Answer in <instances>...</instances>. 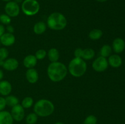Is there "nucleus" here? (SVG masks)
I'll return each mask as SVG.
<instances>
[{
    "mask_svg": "<svg viewBox=\"0 0 125 124\" xmlns=\"http://www.w3.org/2000/svg\"><path fill=\"white\" fill-rule=\"evenodd\" d=\"M67 67L61 62H51L48 66V77L52 82H59L63 80L67 76Z\"/></svg>",
    "mask_w": 125,
    "mask_h": 124,
    "instance_id": "f257e3e1",
    "label": "nucleus"
},
{
    "mask_svg": "<svg viewBox=\"0 0 125 124\" xmlns=\"http://www.w3.org/2000/svg\"><path fill=\"white\" fill-rule=\"evenodd\" d=\"M55 109L54 105L50 100L42 98L34 104V112L39 117H46L51 115Z\"/></svg>",
    "mask_w": 125,
    "mask_h": 124,
    "instance_id": "f03ea898",
    "label": "nucleus"
},
{
    "mask_svg": "<svg viewBox=\"0 0 125 124\" xmlns=\"http://www.w3.org/2000/svg\"><path fill=\"white\" fill-rule=\"evenodd\" d=\"M46 23L51 30H62L67 26V19L62 13L53 12L48 16Z\"/></svg>",
    "mask_w": 125,
    "mask_h": 124,
    "instance_id": "7ed1b4c3",
    "label": "nucleus"
},
{
    "mask_svg": "<svg viewBox=\"0 0 125 124\" xmlns=\"http://www.w3.org/2000/svg\"><path fill=\"white\" fill-rule=\"evenodd\" d=\"M67 69L68 72L73 77H81L86 72L87 65L83 58L74 57L70 62Z\"/></svg>",
    "mask_w": 125,
    "mask_h": 124,
    "instance_id": "20e7f679",
    "label": "nucleus"
},
{
    "mask_svg": "<svg viewBox=\"0 0 125 124\" xmlns=\"http://www.w3.org/2000/svg\"><path fill=\"white\" fill-rule=\"evenodd\" d=\"M40 8V4L37 0H24L21 6V9L23 13L29 17L37 14Z\"/></svg>",
    "mask_w": 125,
    "mask_h": 124,
    "instance_id": "39448f33",
    "label": "nucleus"
},
{
    "mask_svg": "<svg viewBox=\"0 0 125 124\" xmlns=\"http://www.w3.org/2000/svg\"><path fill=\"white\" fill-rule=\"evenodd\" d=\"M109 66L108 61L105 57H100L95 58L92 63V68L97 72H102L107 69Z\"/></svg>",
    "mask_w": 125,
    "mask_h": 124,
    "instance_id": "423d86ee",
    "label": "nucleus"
},
{
    "mask_svg": "<svg viewBox=\"0 0 125 124\" xmlns=\"http://www.w3.org/2000/svg\"><path fill=\"white\" fill-rule=\"evenodd\" d=\"M4 11L6 14L9 16L10 18L17 17L20 14V8L17 2L15 1H9L6 4L4 7Z\"/></svg>",
    "mask_w": 125,
    "mask_h": 124,
    "instance_id": "0eeeda50",
    "label": "nucleus"
},
{
    "mask_svg": "<svg viewBox=\"0 0 125 124\" xmlns=\"http://www.w3.org/2000/svg\"><path fill=\"white\" fill-rule=\"evenodd\" d=\"M10 114L13 117V120L21 122L23 120L25 115L24 108L21 105V104L18 103L17 105L12 107Z\"/></svg>",
    "mask_w": 125,
    "mask_h": 124,
    "instance_id": "6e6552de",
    "label": "nucleus"
},
{
    "mask_svg": "<svg viewBox=\"0 0 125 124\" xmlns=\"http://www.w3.org/2000/svg\"><path fill=\"white\" fill-rule=\"evenodd\" d=\"M15 42V36L13 34L9 32H5L0 37V43L1 44L6 47L11 46Z\"/></svg>",
    "mask_w": 125,
    "mask_h": 124,
    "instance_id": "1a4fd4ad",
    "label": "nucleus"
},
{
    "mask_svg": "<svg viewBox=\"0 0 125 124\" xmlns=\"http://www.w3.org/2000/svg\"><path fill=\"white\" fill-rule=\"evenodd\" d=\"M19 63L15 58H9L5 60L2 68L8 71H13L18 68Z\"/></svg>",
    "mask_w": 125,
    "mask_h": 124,
    "instance_id": "9d476101",
    "label": "nucleus"
},
{
    "mask_svg": "<svg viewBox=\"0 0 125 124\" xmlns=\"http://www.w3.org/2000/svg\"><path fill=\"white\" fill-rule=\"evenodd\" d=\"M112 49L116 53H120L125 49V42L122 38H116L112 42Z\"/></svg>",
    "mask_w": 125,
    "mask_h": 124,
    "instance_id": "9b49d317",
    "label": "nucleus"
},
{
    "mask_svg": "<svg viewBox=\"0 0 125 124\" xmlns=\"http://www.w3.org/2000/svg\"><path fill=\"white\" fill-rule=\"evenodd\" d=\"M26 78L29 83H36L39 80V73L34 68L28 69L26 72Z\"/></svg>",
    "mask_w": 125,
    "mask_h": 124,
    "instance_id": "f8f14e48",
    "label": "nucleus"
},
{
    "mask_svg": "<svg viewBox=\"0 0 125 124\" xmlns=\"http://www.w3.org/2000/svg\"><path fill=\"white\" fill-rule=\"evenodd\" d=\"M12 86L10 83L7 80L0 81V95L2 96H7L10 94Z\"/></svg>",
    "mask_w": 125,
    "mask_h": 124,
    "instance_id": "ddd939ff",
    "label": "nucleus"
},
{
    "mask_svg": "<svg viewBox=\"0 0 125 124\" xmlns=\"http://www.w3.org/2000/svg\"><path fill=\"white\" fill-rule=\"evenodd\" d=\"M37 60L34 55H28L23 59V65L27 69L34 68L37 63Z\"/></svg>",
    "mask_w": 125,
    "mask_h": 124,
    "instance_id": "4468645a",
    "label": "nucleus"
},
{
    "mask_svg": "<svg viewBox=\"0 0 125 124\" xmlns=\"http://www.w3.org/2000/svg\"><path fill=\"white\" fill-rule=\"evenodd\" d=\"M107 61H108L109 65H110L114 68H119L122 64V58L118 54L111 55L109 57Z\"/></svg>",
    "mask_w": 125,
    "mask_h": 124,
    "instance_id": "2eb2a0df",
    "label": "nucleus"
},
{
    "mask_svg": "<svg viewBox=\"0 0 125 124\" xmlns=\"http://www.w3.org/2000/svg\"><path fill=\"white\" fill-rule=\"evenodd\" d=\"M13 121L10 112L5 110L0 111V124H13Z\"/></svg>",
    "mask_w": 125,
    "mask_h": 124,
    "instance_id": "dca6fc26",
    "label": "nucleus"
},
{
    "mask_svg": "<svg viewBox=\"0 0 125 124\" xmlns=\"http://www.w3.org/2000/svg\"><path fill=\"white\" fill-rule=\"evenodd\" d=\"M46 28H47V26L45 22L39 21L34 24L33 30H34V32L37 35H42L45 33Z\"/></svg>",
    "mask_w": 125,
    "mask_h": 124,
    "instance_id": "f3484780",
    "label": "nucleus"
},
{
    "mask_svg": "<svg viewBox=\"0 0 125 124\" xmlns=\"http://www.w3.org/2000/svg\"><path fill=\"white\" fill-rule=\"evenodd\" d=\"M49 60L51 62H58L60 57V53L58 50L54 47H52L48 51L47 53Z\"/></svg>",
    "mask_w": 125,
    "mask_h": 124,
    "instance_id": "a211bd4d",
    "label": "nucleus"
},
{
    "mask_svg": "<svg viewBox=\"0 0 125 124\" xmlns=\"http://www.w3.org/2000/svg\"><path fill=\"white\" fill-rule=\"evenodd\" d=\"M95 56V52L93 49L86 48L83 49L81 58L84 60H90Z\"/></svg>",
    "mask_w": 125,
    "mask_h": 124,
    "instance_id": "6ab92c4d",
    "label": "nucleus"
},
{
    "mask_svg": "<svg viewBox=\"0 0 125 124\" xmlns=\"http://www.w3.org/2000/svg\"><path fill=\"white\" fill-rule=\"evenodd\" d=\"M103 31L99 29H92L89 34V37L90 40H98L102 37L103 36Z\"/></svg>",
    "mask_w": 125,
    "mask_h": 124,
    "instance_id": "aec40b11",
    "label": "nucleus"
},
{
    "mask_svg": "<svg viewBox=\"0 0 125 124\" xmlns=\"http://www.w3.org/2000/svg\"><path fill=\"white\" fill-rule=\"evenodd\" d=\"M6 105L10 107H13L19 103V100L16 96L13 95H9L5 97Z\"/></svg>",
    "mask_w": 125,
    "mask_h": 124,
    "instance_id": "412c9836",
    "label": "nucleus"
},
{
    "mask_svg": "<svg viewBox=\"0 0 125 124\" xmlns=\"http://www.w3.org/2000/svg\"><path fill=\"white\" fill-rule=\"evenodd\" d=\"M112 49L110 45L109 44H104L101 47V49H100V56L101 57H105V58H107L109 57L111 55L112 53Z\"/></svg>",
    "mask_w": 125,
    "mask_h": 124,
    "instance_id": "4be33fe9",
    "label": "nucleus"
},
{
    "mask_svg": "<svg viewBox=\"0 0 125 124\" xmlns=\"http://www.w3.org/2000/svg\"><path fill=\"white\" fill-rule=\"evenodd\" d=\"M33 104H34V99L32 98L31 97H26L23 99L21 101V105L24 108V109H28L32 106Z\"/></svg>",
    "mask_w": 125,
    "mask_h": 124,
    "instance_id": "5701e85b",
    "label": "nucleus"
},
{
    "mask_svg": "<svg viewBox=\"0 0 125 124\" xmlns=\"http://www.w3.org/2000/svg\"><path fill=\"white\" fill-rule=\"evenodd\" d=\"M38 116L35 113H31L26 117V124H35L38 121Z\"/></svg>",
    "mask_w": 125,
    "mask_h": 124,
    "instance_id": "b1692460",
    "label": "nucleus"
},
{
    "mask_svg": "<svg viewBox=\"0 0 125 124\" xmlns=\"http://www.w3.org/2000/svg\"><path fill=\"white\" fill-rule=\"evenodd\" d=\"M98 119L95 115H89L87 116L83 122V124H97Z\"/></svg>",
    "mask_w": 125,
    "mask_h": 124,
    "instance_id": "393cba45",
    "label": "nucleus"
},
{
    "mask_svg": "<svg viewBox=\"0 0 125 124\" xmlns=\"http://www.w3.org/2000/svg\"><path fill=\"white\" fill-rule=\"evenodd\" d=\"M11 18L6 13L0 15V23L3 25H9L11 23Z\"/></svg>",
    "mask_w": 125,
    "mask_h": 124,
    "instance_id": "a878e982",
    "label": "nucleus"
},
{
    "mask_svg": "<svg viewBox=\"0 0 125 124\" xmlns=\"http://www.w3.org/2000/svg\"><path fill=\"white\" fill-rule=\"evenodd\" d=\"M34 55L35 56L37 59L39 60H42L44 59L46 57L47 52L45 49H39L38 51H36L35 54Z\"/></svg>",
    "mask_w": 125,
    "mask_h": 124,
    "instance_id": "bb28decb",
    "label": "nucleus"
},
{
    "mask_svg": "<svg viewBox=\"0 0 125 124\" xmlns=\"http://www.w3.org/2000/svg\"><path fill=\"white\" fill-rule=\"evenodd\" d=\"M9 56V51L6 47H0V59L5 60Z\"/></svg>",
    "mask_w": 125,
    "mask_h": 124,
    "instance_id": "cd10ccee",
    "label": "nucleus"
},
{
    "mask_svg": "<svg viewBox=\"0 0 125 124\" xmlns=\"http://www.w3.org/2000/svg\"><path fill=\"white\" fill-rule=\"evenodd\" d=\"M82 52H83V49L78 47L76 48L74 51V55L76 58H81Z\"/></svg>",
    "mask_w": 125,
    "mask_h": 124,
    "instance_id": "c85d7f7f",
    "label": "nucleus"
},
{
    "mask_svg": "<svg viewBox=\"0 0 125 124\" xmlns=\"http://www.w3.org/2000/svg\"><path fill=\"white\" fill-rule=\"evenodd\" d=\"M6 100L4 97H0V111L4 110L6 106Z\"/></svg>",
    "mask_w": 125,
    "mask_h": 124,
    "instance_id": "c756f323",
    "label": "nucleus"
},
{
    "mask_svg": "<svg viewBox=\"0 0 125 124\" xmlns=\"http://www.w3.org/2000/svg\"><path fill=\"white\" fill-rule=\"evenodd\" d=\"M6 30H7V32L9 33H10V34H13V32H14V27H13L12 26L10 25V24H9V25L7 26V27H6Z\"/></svg>",
    "mask_w": 125,
    "mask_h": 124,
    "instance_id": "7c9ffc66",
    "label": "nucleus"
},
{
    "mask_svg": "<svg viewBox=\"0 0 125 124\" xmlns=\"http://www.w3.org/2000/svg\"><path fill=\"white\" fill-rule=\"evenodd\" d=\"M5 30H6V29H5L3 24H0V37L4 34Z\"/></svg>",
    "mask_w": 125,
    "mask_h": 124,
    "instance_id": "2f4dec72",
    "label": "nucleus"
},
{
    "mask_svg": "<svg viewBox=\"0 0 125 124\" xmlns=\"http://www.w3.org/2000/svg\"><path fill=\"white\" fill-rule=\"evenodd\" d=\"M4 77V72L1 69H0V81L2 80Z\"/></svg>",
    "mask_w": 125,
    "mask_h": 124,
    "instance_id": "473e14b6",
    "label": "nucleus"
},
{
    "mask_svg": "<svg viewBox=\"0 0 125 124\" xmlns=\"http://www.w3.org/2000/svg\"><path fill=\"white\" fill-rule=\"evenodd\" d=\"M23 1H24V0H15L14 1L15 2H17V4H18V3H22Z\"/></svg>",
    "mask_w": 125,
    "mask_h": 124,
    "instance_id": "72a5a7b5",
    "label": "nucleus"
},
{
    "mask_svg": "<svg viewBox=\"0 0 125 124\" xmlns=\"http://www.w3.org/2000/svg\"><path fill=\"white\" fill-rule=\"evenodd\" d=\"M4 60H2L0 59V66H2L4 64Z\"/></svg>",
    "mask_w": 125,
    "mask_h": 124,
    "instance_id": "f704fd0d",
    "label": "nucleus"
},
{
    "mask_svg": "<svg viewBox=\"0 0 125 124\" xmlns=\"http://www.w3.org/2000/svg\"><path fill=\"white\" fill-rule=\"evenodd\" d=\"M96 1L99 2H106V1H107V0H96Z\"/></svg>",
    "mask_w": 125,
    "mask_h": 124,
    "instance_id": "c9c22d12",
    "label": "nucleus"
},
{
    "mask_svg": "<svg viewBox=\"0 0 125 124\" xmlns=\"http://www.w3.org/2000/svg\"><path fill=\"white\" fill-rule=\"evenodd\" d=\"M54 124H63V123H62V122H57L55 123Z\"/></svg>",
    "mask_w": 125,
    "mask_h": 124,
    "instance_id": "e433bc0d",
    "label": "nucleus"
},
{
    "mask_svg": "<svg viewBox=\"0 0 125 124\" xmlns=\"http://www.w3.org/2000/svg\"><path fill=\"white\" fill-rule=\"evenodd\" d=\"M2 1H4V2H9V1H10L11 0H2Z\"/></svg>",
    "mask_w": 125,
    "mask_h": 124,
    "instance_id": "4c0bfd02",
    "label": "nucleus"
},
{
    "mask_svg": "<svg viewBox=\"0 0 125 124\" xmlns=\"http://www.w3.org/2000/svg\"><path fill=\"white\" fill-rule=\"evenodd\" d=\"M1 43H0V47H1Z\"/></svg>",
    "mask_w": 125,
    "mask_h": 124,
    "instance_id": "58836bf2",
    "label": "nucleus"
}]
</instances>
